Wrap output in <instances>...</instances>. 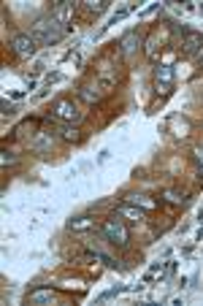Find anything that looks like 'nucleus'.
I'll use <instances>...</instances> for the list:
<instances>
[{
    "label": "nucleus",
    "mask_w": 203,
    "mask_h": 306,
    "mask_svg": "<svg viewBox=\"0 0 203 306\" xmlns=\"http://www.w3.org/2000/svg\"><path fill=\"white\" fill-rule=\"evenodd\" d=\"M30 36L36 38V43L52 46V43H57L65 36V28L54 19V16H41V19L33 22V33H30Z\"/></svg>",
    "instance_id": "nucleus-1"
},
{
    "label": "nucleus",
    "mask_w": 203,
    "mask_h": 306,
    "mask_svg": "<svg viewBox=\"0 0 203 306\" xmlns=\"http://www.w3.org/2000/svg\"><path fill=\"white\" fill-rule=\"evenodd\" d=\"M100 231H103V236H106V241H108V244H114V247H128V241H130V231H128V225L122 222V217H120V214L108 217Z\"/></svg>",
    "instance_id": "nucleus-2"
},
{
    "label": "nucleus",
    "mask_w": 203,
    "mask_h": 306,
    "mask_svg": "<svg viewBox=\"0 0 203 306\" xmlns=\"http://www.w3.org/2000/svg\"><path fill=\"white\" fill-rule=\"evenodd\" d=\"M52 114L60 119V122H68V125H76V122H81L84 117V111H79V106L71 100V98H60V100H54V106H52Z\"/></svg>",
    "instance_id": "nucleus-3"
},
{
    "label": "nucleus",
    "mask_w": 203,
    "mask_h": 306,
    "mask_svg": "<svg viewBox=\"0 0 203 306\" xmlns=\"http://www.w3.org/2000/svg\"><path fill=\"white\" fill-rule=\"evenodd\" d=\"M11 49L16 57H33L36 55V38L30 36V33H16V36L11 38Z\"/></svg>",
    "instance_id": "nucleus-4"
},
{
    "label": "nucleus",
    "mask_w": 203,
    "mask_h": 306,
    "mask_svg": "<svg viewBox=\"0 0 203 306\" xmlns=\"http://www.w3.org/2000/svg\"><path fill=\"white\" fill-rule=\"evenodd\" d=\"M155 87H157V92H163V95L171 92V87H173V68L171 65H157L155 68Z\"/></svg>",
    "instance_id": "nucleus-5"
},
{
    "label": "nucleus",
    "mask_w": 203,
    "mask_h": 306,
    "mask_svg": "<svg viewBox=\"0 0 203 306\" xmlns=\"http://www.w3.org/2000/svg\"><path fill=\"white\" fill-rule=\"evenodd\" d=\"M68 231L73 233H87V231H98V220L90 214H81V217H73L71 222H68Z\"/></svg>",
    "instance_id": "nucleus-6"
},
{
    "label": "nucleus",
    "mask_w": 203,
    "mask_h": 306,
    "mask_svg": "<svg viewBox=\"0 0 203 306\" xmlns=\"http://www.w3.org/2000/svg\"><path fill=\"white\" fill-rule=\"evenodd\" d=\"M203 46V36L200 33H192V30H187L184 33V41H182V52L187 57H195V52Z\"/></svg>",
    "instance_id": "nucleus-7"
},
{
    "label": "nucleus",
    "mask_w": 203,
    "mask_h": 306,
    "mask_svg": "<svg viewBox=\"0 0 203 306\" xmlns=\"http://www.w3.org/2000/svg\"><path fill=\"white\" fill-rule=\"evenodd\" d=\"M52 16L60 24H68L73 19V3H71V0H60V3H54L52 6Z\"/></svg>",
    "instance_id": "nucleus-8"
},
{
    "label": "nucleus",
    "mask_w": 203,
    "mask_h": 306,
    "mask_svg": "<svg viewBox=\"0 0 203 306\" xmlns=\"http://www.w3.org/2000/svg\"><path fill=\"white\" fill-rule=\"evenodd\" d=\"M79 98L87 103V106H95V103H100L98 84H81V87H79Z\"/></svg>",
    "instance_id": "nucleus-9"
},
{
    "label": "nucleus",
    "mask_w": 203,
    "mask_h": 306,
    "mask_svg": "<svg viewBox=\"0 0 203 306\" xmlns=\"http://www.w3.org/2000/svg\"><path fill=\"white\" fill-rule=\"evenodd\" d=\"M125 200H128V203H133V206H138V209H143V212H152V209H157V200H155V198L138 195V192H133V195H128Z\"/></svg>",
    "instance_id": "nucleus-10"
},
{
    "label": "nucleus",
    "mask_w": 203,
    "mask_h": 306,
    "mask_svg": "<svg viewBox=\"0 0 203 306\" xmlns=\"http://www.w3.org/2000/svg\"><path fill=\"white\" fill-rule=\"evenodd\" d=\"M120 217H128V220H135V222H141V220H147V212L143 209H138V206H133V203H125L120 206Z\"/></svg>",
    "instance_id": "nucleus-11"
},
{
    "label": "nucleus",
    "mask_w": 203,
    "mask_h": 306,
    "mask_svg": "<svg viewBox=\"0 0 203 306\" xmlns=\"http://www.w3.org/2000/svg\"><path fill=\"white\" fill-rule=\"evenodd\" d=\"M57 298V295H54V290H52V287H38V290H33L30 293V303H52Z\"/></svg>",
    "instance_id": "nucleus-12"
},
{
    "label": "nucleus",
    "mask_w": 203,
    "mask_h": 306,
    "mask_svg": "<svg viewBox=\"0 0 203 306\" xmlns=\"http://www.w3.org/2000/svg\"><path fill=\"white\" fill-rule=\"evenodd\" d=\"M60 136L65 138V141H73V144H79V141H81V130L76 128V125H68V122H63Z\"/></svg>",
    "instance_id": "nucleus-13"
},
{
    "label": "nucleus",
    "mask_w": 203,
    "mask_h": 306,
    "mask_svg": "<svg viewBox=\"0 0 203 306\" xmlns=\"http://www.w3.org/2000/svg\"><path fill=\"white\" fill-rule=\"evenodd\" d=\"M84 8H87L90 14H103L108 8V0H84Z\"/></svg>",
    "instance_id": "nucleus-14"
},
{
    "label": "nucleus",
    "mask_w": 203,
    "mask_h": 306,
    "mask_svg": "<svg viewBox=\"0 0 203 306\" xmlns=\"http://www.w3.org/2000/svg\"><path fill=\"white\" fill-rule=\"evenodd\" d=\"M165 198L171 200V203H184V200H187V195H184V192H179V190H168Z\"/></svg>",
    "instance_id": "nucleus-15"
},
{
    "label": "nucleus",
    "mask_w": 203,
    "mask_h": 306,
    "mask_svg": "<svg viewBox=\"0 0 203 306\" xmlns=\"http://www.w3.org/2000/svg\"><path fill=\"white\" fill-rule=\"evenodd\" d=\"M92 258H98V260H103V263L108 266V268H117L120 263H117L114 258H108V255H103V252H98V249H92Z\"/></svg>",
    "instance_id": "nucleus-16"
},
{
    "label": "nucleus",
    "mask_w": 203,
    "mask_h": 306,
    "mask_svg": "<svg viewBox=\"0 0 203 306\" xmlns=\"http://www.w3.org/2000/svg\"><path fill=\"white\" fill-rule=\"evenodd\" d=\"M147 55H149V60H155V55H157V36H152L147 41Z\"/></svg>",
    "instance_id": "nucleus-17"
},
{
    "label": "nucleus",
    "mask_w": 203,
    "mask_h": 306,
    "mask_svg": "<svg viewBox=\"0 0 203 306\" xmlns=\"http://www.w3.org/2000/svg\"><path fill=\"white\" fill-rule=\"evenodd\" d=\"M133 52H135V36L128 33V36H125V55H133Z\"/></svg>",
    "instance_id": "nucleus-18"
},
{
    "label": "nucleus",
    "mask_w": 203,
    "mask_h": 306,
    "mask_svg": "<svg viewBox=\"0 0 203 306\" xmlns=\"http://www.w3.org/2000/svg\"><path fill=\"white\" fill-rule=\"evenodd\" d=\"M0 163H3V168H6V165H14L16 163V155H11V152H0Z\"/></svg>",
    "instance_id": "nucleus-19"
},
{
    "label": "nucleus",
    "mask_w": 203,
    "mask_h": 306,
    "mask_svg": "<svg viewBox=\"0 0 203 306\" xmlns=\"http://www.w3.org/2000/svg\"><path fill=\"white\" fill-rule=\"evenodd\" d=\"M184 11H198V3H195V0H190V3H184Z\"/></svg>",
    "instance_id": "nucleus-20"
},
{
    "label": "nucleus",
    "mask_w": 203,
    "mask_h": 306,
    "mask_svg": "<svg viewBox=\"0 0 203 306\" xmlns=\"http://www.w3.org/2000/svg\"><path fill=\"white\" fill-rule=\"evenodd\" d=\"M195 160L203 165V146H198V149H195Z\"/></svg>",
    "instance_id": "nucleus-21"
},
{
    "label": "nucleus",
    "mask_w": 203,
    "mask_h": 306,
    "mask_svg": "<svg viewBox=\"0 0 203 306\" xmlns=\"http://www.w3.org/2000/svg\"><path fill=\"white\" fill-rule=\"evenodd\" d=\"M11 111H14V109H11V103L3 100V114H11Z\"/></svg>",
    "instance_id": "nucleus-22"
},
{
    "label": "nucleus",
    "mask_w": 203,
    "mask_h": 306,
    "mask_svg": "<svg viewBox=\"0 0 203 306\" xmlns=\"http://www.w3.org/2000/svg\"><path fill=\"white\" fill-rule=\"evenodd\" d=\"M198 14H200V16H203V3H200V6H198Z\"/></svg>",
    "instance_id": "nucleus-23"
},
{
    "label": "nucleus",
    "mask_w": 203,
    "mask_h": 306,
    "mask_svg": "<svg viewBox=\"0 0 203 306\" xmlns=\"http://www.w3.org/2000/svg\"><path fill=\"white\" fill-rule=\"evenodd\" d=\"M200 65H203V60H200Z\"/></svg>",
    "instance_id": "nucleus-24"
}]
</instances>
